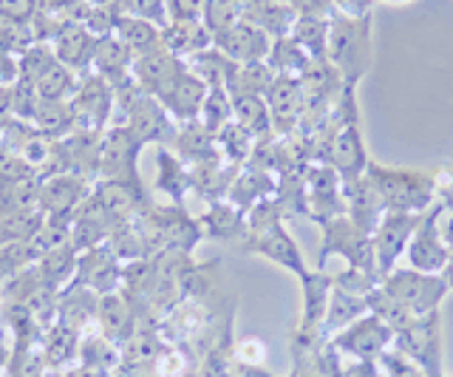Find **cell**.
I'll return each mask as SVG.
<instances>
[{
	"mask_svg": "<svg viewBox=\"0 0 453 377\" xmlns=\"http://www.w3.org/2000/svg\"><path fill=\"white\" fill-rule=\"evenodd\" d=\"M94 181L80 173L42 176L37 188V211L46 219H74L80 204L91 196Z\"/></svg>",
	"mask_w": 453,
	"mask_h": 377,
	"instance_id": "10",
	"label": "cell"
},
{
	"mask_svg": "<svg viewBox=\"0 0 453 377\" xmlns=\"http://www.w3.org/2000/svg\"><path fill=\"white\" fill-rule=\"evenodd\" d=\"M77 128L105 131L113 125V86L96 72H85L77 77V88L71 94Z\"/></svg>",
	"mask_w": 453,
	"mask_h": 377,
	"instance_id": "7",
	"label": "cell"
},
{
	"mask_svg": "<svg viewBox=\"0 0 453 377\" xmlns=\"http://www.w3.org/2000/svg\"><path fill=\"white\" fill-rule=\"evenodd\" d=\"M113 37H119L122 43L134 51V58L162 49V26H156L150 20H142V18L119 15L117 26H113Z\"/></svg>",
	"mask_w": 453,
	"mask_h": 377,
	"instance_id": "35",
	"label": "cell"
},
{
	"mask_svg": "<svg viewBox=\"0 0 453 377\" xmlns=\"http://www.w3.org/2000/svg\"><path fill=\"white\" fill-rule=\"evenodd\" d=\"M266 105H269V117H273V131L280 136L292 134L303 122V111H306L301 80L275 74L273 86L266 91Z\"/></svg>",
	"mask_w": 453,
	"mask_h": 377,
	"instance_id": "17",
	"label": "cell"
},
{
	"mask_svg": "<svg viewBox=\"0 0 453 377\" xmlns=\"http://www.w3.org/2000/svg\"><path fill=\"white\" fill-rule=\"evenodd\" d=\"M329 26L332 20L320 18H295L289 37L301 46L311 60H326V43H329Z\"/></svg>",
	"mask_w": 453,
	"mask_h": 377,
	"instance_id": "41",
	"label": "cell"
},
{
	"mask_svg": "<svg viewBox=\"0 0 453 377\" xmlns=\"http://www.w3.org/2000/svg\"><path fill=\"white\" fill-rule=\"evenodd\" d=\"M323 230V244H320V258H318V270H323V264L332 256H340L346 261V267L372 273L380 278L377 273V261H374V244H372V233H365L363 227H357L349 216H337L320 225Z\"/></svg>",
	"mask_w": 453,
	"mask_h": 377,
	"instance_id": "4",
	"label": "cell"
},
{
	"mask_svg": "<svg viewBox=\"0 0 453 377\" xmlns=\"http://www.w3.org/2000/svg\"><path fill=\"white\" fill-rule=\"evenodd\" d=\"M303 315L297 324V341L311 343L323 335V320L326 310H329V296H332V275H326L323 270H309L303 278Z\"/></svg>",
	"mask_w": 453,
	"mask_h": 377,
	"instance_id": "18",
	"label": "cell"
},
{
	"mask_svg": "<svg viewBox=\"0 0 453 377\" xmlns=\"http://www.w3.org/2000/svg\"><path fill=\"white\" fill-rule=\"evenodd\" d=\"M309 63L311 58L289 35L273 40V46H269V54H266V65L273 68L275 74H287V77H301Z\"/></svg>",
	"mask_w": 453,
	"mask_h": 377,
	"instance_id": "40",
	"label": "cell"
},
{
	"mask_svg": "<svg viewBox=\"0 0 453 377\" xmlns=\"http://www.w3.org/2000/svg\"><path fill=\"white\" fill-rule=\"evenodd\" d=\"M119 15L127 18H142L150 20L156 26H167L170 15H167V0H119Z\"/></svg>",
	"mask_w": 453,
	"mask_h": 377,
	"instance_id": "48",
	"label": "cell"
},
{
	"mask_svg": "<svg viewBox=\"0 0 453 377\" xmlns=\"http://www.w3.org/2000/svg\"><path fill=\"white\" fill-rule=\"evenodd\" d=\"M382 366H386V372H388V377H425L414 363H411L405 355H382Z\"/></svg>",
	"mask_w": 453,
	"mask_h": 377,
	"instance_id": "51",
	"label": "cell"
},
{
	"mask_svg": "<svg viewBox=\"0 0 453 377\" xmlns=\"http://www.w3.org/2000/svg\"><path fill=\"white\" fill-rule=\"evenodd\" d=\"M96 327L108 341L122 346L131 335L139 329V320L131 301L125 298V292H111V296H99L96 304Z\"/></svg>",
	"mask_w": 453,
	"mask_h": 377,
	"instance_id": "23",
	"label": "cell"
},
{
	"mask_svg": "<svg viewBox=\"0 0 453 377\" xmlns=\"http://www.w3.org/2000/svg\"><path fill=\"white\" fill-rule=\"evenodd\" d=\"M394 343V329L374 312L357 318L346 329H340L332 338L334 352H343L357 360H374L386 355V349Z\"/></svg>",
	"mask_w": 453,
	"mask_h": 377,
	"instance_id": "9",
	"label": "cell"
},
{
	"mask_svg": "<svg viewBox=\"0 0 453 377\" xmlns=\"http://www.w3.org/2000/svg\"><path fill=\"white\" fill-rule=\"evenodd\" d=\"M396 352L405 355L425 377H445L442 372V318L428 312L394 332Z\"/></svg>",
	"mask_w": 453,
	"mask_h": 377,
	"instance_id": "5",
	"label": "cell"
},
{
	"mask_svg": "<svg viewBox=\"0 0 453 377\" xmlns=\"http://www.w3.org/2000/svg\"><path fill=\"white\" fill-rule=\"evenodd\" d=\"M37 103H40V94H37V88L32 86V82H26V80L14 82V86H12V114H14V119L32 122Z\"/></svg>",
	"mask_w": 453,
	"mask_h": 377,
	"instance_id": "49",
	"label": "cell"
},
{
	"mask_svg": "<svg viewBox=\"0 0 453 377\" xmlns=\"http://www.w3.org/2000/svg\"><path fill=\"white\" fill-rule=\"evenodd\" d=\"M65 377H113V374H108V372H99V369H94V366H80L77 369H71V372H65Z\"/></svg>",
	"mask_w": 453,
	"mask_h": 377,
	"instance_id": "59",
	"label": "cell"
},
{
	"mask_svg": "<svg viewBox=\"0 0 453 377\" xmlns=\"http://www.w3.org/2000/svg\"><path fill=\"white\" fill-rule=\"evenodd\" d=\"M77 258H80L77 250L71 247V244H65V247H60V250H51V253L40 256L35 264H37L40 275L46 278V284L60 292L63 287H68L71 281H74Z\"/></svg>",
	"mask_w": 453,
	"mask_h": 377,
	"instance_id": "38",
	"label": "cell"
},
{
	"mask_svg": "<svg viewBox=\"0 0 453 377\" xmlns=\"http://www.w3.org/2000/svg\"><path fill=\"white\" fill-rule=\"evenodd\" d=\"M445 207L442 204H434L428 207L414 227V235L408 242V264L419 273H434V275H442L445 270V258H448V244H445V233H442V219H445Z\"/></svg>",
	"mask_w": 453,
	"mask_h": 377,
	"instance_id": "6",
	"label": "cell"
},
{
	"mask_svg": "<svg viewBox=\"0 0 453 377\" xmlns=\"http://www.w3.org/2000/svg\"><path fill=\"white\" fill-rule=\"evenodd\" d=\"M184 63H188L190 72L198 80H202L207 88H219V86L226 88V80H230L233 68H235V63L230 58H224V54L216 46H210L204 51L193 54V58H188Z\"/></svg>",
	"mask_w": 453,
	"mask_h": 377,
	"instance_id": "37",
	"label": "cell"
},
{
	"mask_svg": "<svg viewBox=\"0 0 453 377\" xmlns=\"http://www.w3.org/2000/svg\"><path fill=\"white\" fill-rule=\"evenodd\" d=\"M442 233H445V244H448V258H445V270H442V278L448 289H453V213H445V221H442Z\"/></svg>",
	"mask_w": 453,
	"mask_h": 377,
	"instance_id": "55",
	"label": "cell"
},
{
	"mask_svg": "<svg viewBox=\"0 0 453 377\" xmlns=\"http://www.w3.org/2000/svg\"><path fill=\"white\" fill-rule=\"evenodd\" d=\"M297 18H320V20H332L337 12L332 0H287Z\"/></svg>",
	"mask_w": 453,
	"mask_h": 377,
	"instance_id": "50",
	"label": "cell"
},
{
	"mask_svg": "<svg viewBox=\"0 0 453 377\" xmlns=\"http://www.w3.org/2000/svg\"><path fill=\"white\" fill-rule=\"evenodd\" d=\"M377 4H391V6H396V4H408V0H377Z\"/></svg>",
	"mask_w": 453,
	"mask_h": 377,
	"instance_id": "61",
	"label": "cell"
},
{
	"mask_svg": "<svg viewBox=\"0 0 453 377\" xmlns=\"http://www.w3.org/2000/svg\"><path fill=\"white\" fill-rule=\"evenodd\" d=\"M32 125L49 139H65L77 131V119L68 100H40Z\"/></svg>",
	"mask_w": 453,
	"mask_h": 377,
	"instance_id": "33",
	"label": "cell"
},
{
	"mask_svg": "<svg viewBox=\"0 0 453 377\" xmlns=\"http://www.w3.org/2000/svg\"><path fill=\"white\" fill-rule=\"evenodd\" d=\"M188 65L181 58H176V54H170L165 46L156 49V51H148V54H139V58H134V68L131 74L136 80V86L156 96L159 94L170 80H173L181 68Z\"/></svg>",
	"mask_w": 453,
	"mask_h": 377,
	"instance_id": "22",
	"label": "cell"
},
{
	"mask_svg": "<svg viewBox=\"0 0 453 377\" xmlns=\"http://www.w3.org/2000/svg\"><path fill=\"white\" fill-rule=\"evenodd\" d=\"M134 68V51L127 49L119 37H99L94 60H91V72H96L99 77H105L111 86H119L127 77H131Z\"/></svg>",
	"mask_w": 453,
	"mask_h": 377,
	"instance_id": "28",
	"label": "cell"
},
{
	"mask_svg": "<svg viewBox=\"0 0 453 377\" xmlns=\"http://www.w3.org/2000/svg\"><path fill=\"white\" fill-rule=\"evenodd\" d=\"M42 352H46L49 369H63L65 363H71L77 358V346H80V332H74L71 327L54 320L51 327L42 329Z\"/></svg>",
	"mask_w": 453,
	"mask_h": 377,
	"instance_id": "36",
	"label": "cell"
},
{
	"mask_svg": "<svg viewBox=\"0 0 453 377\" xmlns=\"http://www.w3.org/2000/svg\"><path fill=\"white\" fill-rule=\"evenodd\" d=\"M212 46H216L224 54V58H230L238 65H244V63H266V54H269V46H273V37L264 35L258 26H252L247 20H238L233 29H226V32L212 37Z\"/></svg>",
	"mask_w": 453,
	"mask_h": 377,
	"instance_id": "19",
	"label": "cell"
},
{
	"mask_svg": "<svg viewBox=\"0 0 453 377\" xmlns=\"http://www.w3.org/2000/svg\"><path fill=\"white\" fill-rule=\"evenodd\" d=\"M156 190L165 193L170 204H181L188 193H193L190 167L165 145L156 150Z\"/></svg>",
	"mask_w": 453,
	"mask_h": 377,
	"instance_id": "26",
	"label": "cell"
},
{
	"mask_svg": "<svg viewBox=\"0 0 453 377\" xmlns=\"http://www.w3.org/2000/svg\"><path fill=\"white\" fill-rule=\"evenodd\" d=\"M20 80V60L18 54L6 51L4 46H0V86H14V82Z\"/></svg>",
	"mask_w": 453,
	"mask_h": 377,
	"instance_id": "53",
	"label": "cell"
},
{
	"mask_svg": "<svg viewBox=\"0 0 453 377\" xmlns=\"http://www.w3.org/2000/svg\"><path fill=\"white\" fill-rule=\"evenodd\" d=\"M264 355H266V346L261 341H247V343H241V349H238V360L250 363V366H258V363L264 360Z\"/></svg>",
	"mask_w": 453,
	"mask_h": 377,
	"instance_id": "56",
	"label": "cell"
},
{
	"mask_svg": "<svg viewBox=\"0 0 453 377\" xmlns=\"http://www.w3.org/2000/svg\"><path fill=\"white\" fill-rule=\"evenodd\" d=\"M139 139L125 128V125H111L103 131L99 142V179H117V181H142L139 179Z\"/></svg>",
	"mask_w": 453,
	"mask_h": 377,
	"instance_id": "8",
	"label": "cell"
},
{
	"mask_svg": "<svg viewBox=\"0 0 453 377\" xmlns=\"http://www.w3.org/2000/svg\"><path fill=\"white\" fill-rule=\"evenodd\" d=\"M14 114H12V86H0V128H4L6 122H12Z\"/></svg>",
	"mask_w": 453,
	"mask_h": 377,
	"instance_id": "57",
	"label": "cell"
},
{
	"mask_svg": "<svg viewBox=\"0 0 453 377\" xmlns=\"http://www.w3.org/2000/svg\"><path fill=\"white\" fill-rule=\"evenodd\" d=\"M77 77L68 65L60 60H54L46 72H42L35 82V88L40 94V100H71V94L77 88Z\"/></svg>",
	"mask_w": 453,
	"mask_h": 377,
	"instance_id": "43",
	"label": "cell"
},
{
	"mask_svg": "<svg viewBox=\"0 0 453 377\" xmlns=\"http://www.w3.org/2000/svg\"><path fill=\"white\" fill-rule=\"evenodd\" d=\"M368 312H372L368 310V298L354 296V292L332 284L329 310H326V320H323V335H337L340 329H346L349 324H354V320Z\"/></svg>",
	"mask_w": 453,
	"mask_h": 377,
	"instance_id": "32",
	"label": "cell"
},
{
	"mask_svg": "<svg viewBox=\"0 0 453 377\" xmlns=\"http://www.w3.org/2000/svg\"><path fill=\"white\" fill-rule=\"evenodd\" d=\"M37 261L35 250L28 242H18V244H0V287H4L12 275H18L20 270L32 267Z\"/></svg>",
	"mask_w": 453,
	"mask_h": 377,
	"instance_id": "47",
	"label": "cell"
},
{
	"mask_svg": "<svg viewBox=\"0 0 453 377\" xmlns=\"http://www.w3.org/2000/svg\"><path fill=\"white\" fill-rule=\"evenodd\" d=\"M49 43H51L54 58L60 60L63 65H68L74 74L91 72V60H94L99 37L88 29V26H82L77 20H63L51 32Z\"/></svg>",
	"mask_w": 453,
	"mask_h": 377,
	"instance_id": "15",
	"label": "cell"
},
{
	"mask_svg": "<svg viewBox=\"0 0 453 377\" xmlns=\"http://www.w3.org/2000/svg\"><path fill=\"white\" fill-rule=\"evenodd\" d=\"M167 346L159 327H139L131 338L122 343V369L153 366V360Z\"/></svg>",
	"mask_w": 453,
	"mask_h": 377,
	"instance_id": "34",
	"label": "cell"
},
{
	"mask_svg": "<svg viewBox=\"0 0 453 377\" xmlns=\"http://www.w3.org/2000/svg\"><path fill=\"white\" fill-rule=\"evenodd\" d=\"M343 199H346V216L365 233H372L377 227V221L382 219V213H386V204H382L368 173L343 181Z\"/></svg>",
	"mask_w": 453,
	"mask_h": 377,
	"instance_id": "20",
	"label": "cell"
},
{
	"mask_svg": "<svg viewBox=\"0 0 453 377\" xmlns=\"http://www.w3.org/2000/svg\"><path fill=\"white\" fill-rule=\"evenodd\" d=\"M198 230L202 239L210 242H244L247 239V213L238 211L233 202H210L207 211L198 216Z\"/></svg>",
	"mask_w": 453,
	"mask_h": 377,
	"instance_id": "21",
	"label": "cell"
},
{
	"mask_svg": "<svg viewBox=\"0 0 453 377\" xmlns=\"http://www.w3.org/2000/svg\"><path fill=\"white\" fill-rule=\"evenodd\" d=\"M419 216L417 213H403V211H386L372 230V244H374V261L380 278L396 267L400 256H405L411 235H414Z\"/></svg>",
	"mask_w": 453,
	"mask_h": 377,
	"instance_id": "12",
	"label": "cell"
},
{
	"mask_svg": "<svg viewBox=\"0 0 453 377\" xmlns=\"http://www.w3.org/2000/svg\"><path fill=\"white\" fill-rule=\"evenodd\" d=\"M35 0H0V20H32Z\"/></svg>",
	"mask_w": 453,
	"mask_h": 377,
	"instance_id": "52",
	"label": "cell"
},
{
	"mask_svg": "<svg viewBox=\"0 0 453 377\" xmlns=\"http://www.w3.org/2000/svg\"><path fill=\"white\" fill-rule=\"evenodd\" d=\"M273 80L275 72L266 63H244V65L235 63L230 80H226V91H230V96H244V94L266 96Z\"/></svg>",
	"mask_w": 453,
	"mask_h": 377,
	"instance_id": "39",
	"label": "cell"
},
{
	"mask_svg": "<svg viewBox=\"0 0 453 377\" xmlns=\"http://www.w3.org/2000/svg\"><path fill=\"white\" fill-rule=\"evenodd\" d=\"M96 304H99L96 292L68 284L57 292V320L82 335L96 324Z\"/></svg>",
	"mask_w": 453,
	"mask_h": 377,
	"instance_id": "24",
	"label": "cell"
},
{
	"mask_svg": "<svg viewBox=\"0 0 453 377\" xmlns=\"http://www.w3.org/2000/svg\"><path fill=\"white\" fill-rule=\"evenodd\" d=\"M170 150L176 153V157L193 167V165H204V162H212L219 159V142H216V134H210L202 122H184L176 128V139L173 145H170Z\"/></svg>",
	"mask_w": 453,
	"mask_h": 377,
	"instance_id": "25",
	"label": "cell"
},
{
	"mask_svg": "<svg viewBox=\"0 0 453 377\" xmlns=\"http://www.w3.org/2000/svg\"><path fill=\"white\" fill-rule=\"evenodd\" d=\"M216 142H219V153H221V159L224 162H230L235 167L241 165H247L252 159V153H255V145H258V139H255L252 134H247L241 125L230 122L226 128L216 136Z\"/></svg>",
	"mask_w": 453,
	"mask_h": 377,
	"instance_id": "42",
	"label": "cell"
},
{
	"mask_svg": "<svg viewBox=\"0 0 453 377\" xmlns=\"http://www.w3.org/2000/svg\"><path fill=\"white\" fill-rule=\"evenodd\" d=\"M198 122H202L210 134L219 136L226 128V125L233 122V96H230V91L221 88V86L210 88L202 114H198Z\"/></svg>",
	"mask_w": 453,
	"mask_h": 377,
	"instance_id": "44",
	"label": "cell"
},
{
	"mask_svg": "<svg viewBox=\"0 0 453 377\" xmlns=\"http://www.w3.org/2000/svg\"><path fill=\"white\" fill-rule=\"evenodd\" d=\"M365 173L372 176L386 211H403L422 216L436 204V173L417 167H388L368 162Z\"/></svg>",
	"mask_w": 453,
	"mask_h": 377,
	"instance_id": "2",
	"label": "cell"
},
{
	"mask_svg": "<svg viewBox=\"0 0 453 377\" xmlns=\"http://www.w3.org/2000/svg\"><path fill=\"white\" fill-rule=\"evenodd\" d=\"M9 360H12V349H9V341H6V329L0 327V377L9 372Z\"/></svg>",
	"mask_w": 453,
	"mask_h": 377,
	"instance_id": "58",
	"label": "cell"
},
{
	"mask_svg": "<svg viewBox=\"0 0 453 377\" xmlns=\"http://www.w3.org/2000/svg\"><path fill=\"white\" fill-rule=\"evenodd\" d=\"M207 91L210 88L204 82L184 65L181 72L156 94V100L165 105V111L173 117L176 125H184V122L198 119V114H202V108H204V100H207Z\"/></svg>",
	"mask_w": 453,
	"mask_h": 377,
	"instance_id": "16",
	"label": "cell"
},
{
	"mask_svg": "<svg viewBox=\"0 0 453 377\" xmlns=\"http://www.w3.org/2000/svg\"><path fill=\"white\" fill-rule=\"evenodd\" d=\"M306 213L323 225V221L346 216V199H343V179L326 162H315L306 173Z\"/></svg>",
	"mask_w": 453,
	"mask_h": 377,
	"instance_id": "13",
	"label": "cell"
},
{
	"mask_svg": "<svg viewBox=\"0 0 453 377\" xmlns=\"http://www.w3.org/2000/svg\"><path fill=\"white\" fill-rule=\"evenodd\" d=\"M326 60L343 80V86L357 88L360 80L372 72L374 63V23L368 18L334 15L329 26Z\"/></svg>",
	"mask_w": 453,
	"mask_h": 377,
	"instance_id": "1",
	"label": "cell"
},
{
	"mask_svg": "<svg viewBox=\"0 0 453 377\" xmlns=\"http://www.w3.org/2000/svg\"><path fill=\"white\" fill-rule=\"evenodd\" d=\"M275 181L269 179V173L264 171V167H247V171H238L235 181L230 193H226V202H233L238 211H250V207H255L258 202L275 196Z\"/></svg>",
	"mask_w": 453,
	"mask_h": 377,
	"instance_id": "30",
	"label": "cell"
},
{
	"mask_svg": "<svg viewBox=\"0 0 453 377\" xmlns=\"http://www.w3.org/2000/svg\"><path fill=\"white\" fill-rule=\"evenodd\" d=\"M337 15H349V18H368L377 0H332Z\"/></svg>",
	"mask_w": 453,
	"mask_h": 377,
	"instance_id": "54",
	"label": "cell"
},
{
	"mask_svg": "<svg viewBox=\"0 0 453 377\" xmlns=\"http://www.w3.org/2000/svg\"><path fill=\"white\" fill-rule=\"evenodd\" d=\"M162 46L176 54V58L188 60L193 54L212 46V35L204 26V20H167L162 29Z\"/></svg>",
	"mask_w": 453,
	"mask_h": 377,
	"instance_id": "27",
	"label": "cell"
},
{
	"mask_svg": "<svg viewBox=\"0 0 453 377\" xmlns=\"http://www.w3.org/2000/svg\"><path fill=\"white\" fill-rule=\"evenodd\" d=\"M233 122L241 125L247 134H252L258 142H266V139H273L275 134L266 96H255V94L233 96Z\"/></svg>",
	"mask_w": 453,
	"mask_h": 377,
	"instance_id": "31",
	"label": "cell"
},
{
	"mask_svg": "<svg viewBox=\"0 0 453 377\" xmlns=\"http://www.w3.org/2000/svg\"><path fill=\"white\" fill-rule=\"evenodd\" d=\"M380 289L414 318L436 312L442 298L450 292L442 275L419 273L414 267H403V270L394 267L391 273H386L380 278Z\"/></svg>",
	"mask_w": 453,
	"mask_h": 377,
	"instance_id": "3",
	"label": "cell"
},
{
	"mask_svg": "<svg viewBox=\"0 0 453 377\" xmlns=\"http://www.w3.org/2000/svg\"><path fill=\"white\" fill-rule=\"evenodd\" d=\"M241 18H244V4H241V0H207L204 15H202L212 37L233 29Z\"/></svg>",
	"mask_w": 453,
	"mask_h": 377,
	"instance_id": "46",
	"label": "cell"
},
{
	"mask_svg": "<svg viewBox=\"0 0 453 377\" xmlns=\"http://www.w3.org/2000/svg\"><path fill=\"white\" fill-rule=\"evenodd\" d=\"M241 244H244V253L261 256L266 261H275L278 267L295 273L297 278H303L309 273L301 247L295 244L289 230L283 227V221H273V225L258 227V230H247V239Z\"/></svg>",
	"mask_w": 453,
	"mask_h": 377,
	"instance_id": "11",
	"label": "cell"
},
{
	"mask_svg": "<svg viewBox=\"0 0 453 377\" xmlns=\"http://www.w3.org/2000/svg\"><path fill=\"white\" fill-rule=\"evenodd\" d=\"M40 211H23V213H6L0 216V244H18V242H32V235L42 225Z\"/></svg>",
	"mask_w": 453,
	"mask_h": 377,
	"instance_id": "45",
	"label": "cell"
},
{
	"mask_svg": "<svg viewBox=\"0 0 453 377\" xmlns=\"http://www.w3.org/2000/svg\"><path fill=\"white\" fill-rule=\"evenodd\" d=\"M122 377H156V372L150 366H139V369H122Z\"/></svg>",
	"mask_w": 453,
	"mask_h": 377,
	"instance_id": "60",
	"label": "cell"
},
{
	"mask_svg": "<svg viewBox=\"0 0 453 377\" xmlns=\"http://www.w3.org/2000/svg\"><path fill=\"white\" fill-rule=\"evenodd\" d=\"M77 358L82 366H94L99 372L117 374L122 372V346L108 341L99 327L94 324L88 332L80 335V346H77Z\"/></svg>",
	"mask_w": 453,
	"mask_h": 377,
	"instance_id": "29",
	"label": "cell"
},
{
	"mask_svg": "<svg viewBox=\"0 0 453 377\" xmlns=\"http://www.w3.org/2000/svg\"><path fill=\"white\" fill-rule=\"evenodd\" d=\"M122 267L125 264L113 256V250L108 244H96L80 253L77 273L71 284L91 289L96 296H111V292L122 289Z\"/></svg>",
	"mask_w": 453,
	"mask_h": 377,
	"instance_id": "14",
	"label": "cell"
}]
</instances>
